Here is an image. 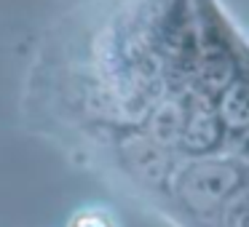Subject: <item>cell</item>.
<instances>
[{"mask_svg":"<svg viewBox=\"0 0 249 227\" xmlns=\"http://www.w3.org/2000/svg\"><path fill=\"white\" fill-rule=\"evenodd\" d=\"M222 113L231 123H249V86H233L222 102Z\"/></svg>","mask_w":249,"mask_h":227,"instance_id":"cell-1","label":"cell"},{"mask_svg":"<svg viewBox=\"0 0 249 227\" xmlns=\"http://www.w3.org/2000/svg\"><path fill=\"white\" fill-rule=\"evenodd\" d=\"M75 227H107V222L99 219V216H81L75 222Z\"/></svg>","mask_w":249,"mask_h":227,"instance_id":"cell-2","label":"cell"}]
</instances>
